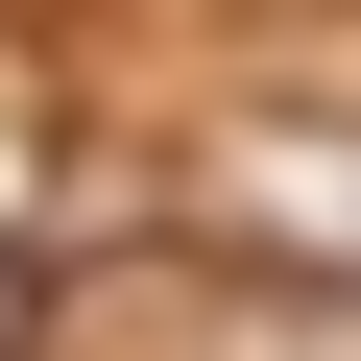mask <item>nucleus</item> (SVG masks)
<instances>
[{
    "instance_id": "nucleus-1",
    "label": "nucleus",
    "mask_w": 361,
    "mask_h": 361,
    "mask_svg": "<svg viewBox=\"0 0 361 361\" xmlns=\"http://www.w3.org/2000/svg\"><path fill=\"white\" fill-rule=\"evenodd\" d=\"M241 217H289L337 289H361V121H241V169H217Z\"/></svg>"
}]
</instances>
